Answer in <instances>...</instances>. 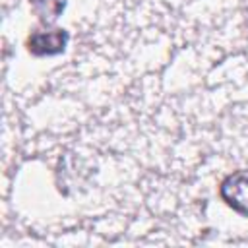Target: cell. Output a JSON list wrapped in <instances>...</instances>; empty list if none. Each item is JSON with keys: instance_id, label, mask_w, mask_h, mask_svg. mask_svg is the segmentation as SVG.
I'll return each instance as SVG.
<instances>
[{"instance_id": "obj_2", "label": "cell", "mask_w": 248, "mask_h": 248, "mask_svg": "<svg viewBox=\"0 0 248 248\" xmlns=\"http://www.w3.org/2000/svg\"><path fill=\"white\" fill-rule=\"evenodd\" d=\"M68 41L66 29H35L27 39V50L33 56H56L66 50Z\"/></svg>"}, {"instance_id": "obj_3", "label": "cell", "mask_w": 248, "mask_h": 248, "mask_svg": "<svg viewBox=\"0 0 248 248\" xmlns=\"http://www.w3.org/2000/svg\"><path fill=\"white\" fill-rule=\"evenodd\" d=\"M31 2L43 21L56 19L60 16V12L64 10V0H31Z\"/></svg>"}, {"instance_id": "obj_1", "label": "cell", "mask_w": 248, "mask_h": 248, "mask_svg": "<svg viewBox=\"0 0 248 248\" xmlns=\"http://www.w3.org/2000/svg\"><path fill=\"white\" fill-rule=\"evenodd\" d=\"M221 200L242 217H248V169L227 174L219 184Z\"/></svg>"}]
</instances>
